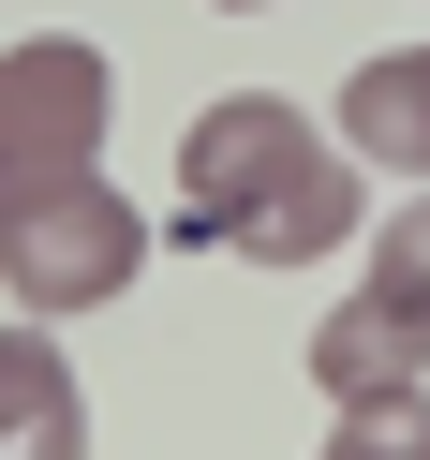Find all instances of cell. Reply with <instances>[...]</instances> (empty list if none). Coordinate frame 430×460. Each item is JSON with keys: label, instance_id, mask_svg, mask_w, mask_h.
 <instances>
[{"label": "cell", "instance_id": "obj_6", "mask_svg": "<svg viewBox=\"0 0 430 460\" xmlns=\"http://www.w3.org/2000/svg\"><path fill=\"white\" fill-rule=\"evenodd\" d=\"M312 386H327V401H356V386H430V327L356 282V297L312 327Z\"/></svg>", "mask_w": 430, "mask_h": 460}, {"label": "cell", "instance_id": "obj_5", "mask_svg": "<svg viewBox=\"0 0 430 460\" xmlns=\"http://www.w3.org/2000/svg\"><path fill=\"white\" fill-rule=\"evenodd\" d=\"M341 149L386 164V179H430V45H386V60L341 75Z\"/></svg>", "mask_w": 430, "mask_h": 460}, {"label": "cell", "instance_id": "obj_4", "mask_svg": "<svg viewBox=\"0 0 430 460\" xmlns=\"http://www.w3.org/2000/svg\"><path fill=\"white\" fill-rule=\"evenodd\" d=\"M0 460H90V401H75V357L45 341V312L0 327Z\"/></svg>", "mask_w": 430, "mask_h": 460}, {"label": "cell", "instance_id": "obj_1", "mask_svg": "<svg viewBox=\"0 0 430 460\" xmlns=\"http://www.w3.org/2000/svg\"><path fill=\"white\" fill-rule=\"evenodd\" d=\"M371 223L356 193V149L327 119H297L282 90H223L208 119L179 134V238L208 252H252V268H312Z\"/></svg>", "mask_w": 430, "mask_h": 460}, {"label": "cell", "instance_id": "obj_2", "mask_svg": "<svg viewBox=\"0 0 430 460\" xmlns=\"http://www.w3.org/2000/svg\"><path fill=\"white\" fill-rule=\"evenodd\" d=\"M104 119H119L104 45L31 31L0 60V208H31V193H60V179H104Z\"/></svg>", "mask_w": 430, "mask_h": 460}, {"label": "cell", "instance_id": "obj_8", "mask_svg": "<svg viewBox=\"0 0 430 460\" xmlns=\"http://www.w3.org/2000/svg\"><path fill=\"white\" fill-rule=\"evenodd\" d=\"M371 297L430 327V193H416V208H386V238H371Z\"/></svg>", "mask_w": 430, "mask_h": 460}, {"label": "cell", "instance_id": "obj_3", "mask_svg": "<svg viewBox=\"0 0 430 460\" xmlns=\"http://www.w3.org/2000/svg\"><path fill=\"white\" fill-rule=\"evenodd\" d=\"M134 268H149V208L104 193V179H60V193H31V208H0V282H15V312H45V327L134 297Z\"/></svg>", "mask_w": 430, "mask_h": 460}, {"label": "cell", "instance_id": "obj_9", "mask_svg": "<svg viewBox=\"0 0 430 460\" xmlns=\"http://www.w3.org/2000/svg\"><path fill=\"white\" fill-rule=\"evenodd\" d=\"M223 15H268V0H223Z\"/></svg>", "mask_w": 430, "mask_h": 460}, {"label": "cell", "instance_id": "obj_7", "mask_svg": "<svg viewBox=\"0 0 430 460\" xmlns=\"http://www.w3.org/2000/svg\"><path fill=\"white\" fill-rule=\"evenodd\" d=\"M327 460H430V386H356Z\"/></svg>", "mask_w": 430, "mask_h": 460}]
</instances>
